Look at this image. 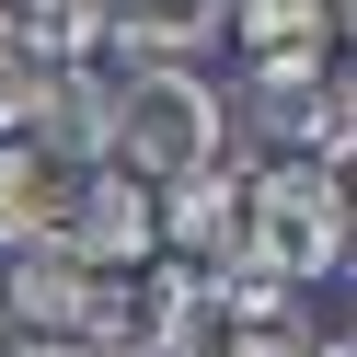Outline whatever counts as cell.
<instances>
[{"label": "cell", "instance_id": "3", "mask_svg": "<svg viewBox=\"0 0 357 357\" xmlns=\"http://www.w3.org/2000/svg\"><path fill=\"white\" fill-rule=\"evenodd\" d=\"M58 254H81L93 277H127V265H150L162 254V185H139V173H116V162H93L70 196H58Z\"/></svg>", "mask_w": 357, "mask_h": 357}, {"label": "cell", "instance_id": "5", "mask_svg": "<svg viewBox=\"0 0 357 357\" xmlns=\"http://www.w3.org/2000/svg\"><path fill=\"white\" fill-rule=\"evenodd\" d=\"M231 35H242V70L311 81V70H323V47H334V12H323V0H242Z\"/></svg>", "mask_w": 357, "mask_h": 357}, {"label": "cell", "instance_id": "12", "mask_svg": "<svg viewBox=\"0 0 357 357\" xmlns=\"http://www.w3.org/2000/svg\"><path fill=\"white\" fill-rule=\"evenodd\" d=\"M219 357H311V346H300L288 323H231V334H219Z\"/></svg>", "mask_w": 357, "mask_h": 357}, {"label": "cell", "instance_id": "1", "mask_svg": "<svg viewBox=\"0 0 357 357\" xmlns=\"http://www.w3.org/2000/svg\"><path fill=\"white\" fill-rule=\"evenodd\" d=\"M219 139H231V116H219V93L185 70V58H139V70L116 81V139H104L116 173L185 185L196 162H219Z\"/></svg>", "mask_w": 357, "mask_h": 357}, {"label": "cell", "instance_id": "11", "mask_svg": "<svg viewBox=\"0 0 357 357\" xmlns=\"http://www.w3.org/2000/svg\"><path fill=\"white\" fill-rule=\"evenodd\" d=\"M35 104H47V58H35V35L0 12V139H24Z\"/></svg>", "mask_w": 357, "mask_h": 357}, {"label": "cell", "instance_id": "13", "mask_svg": "<svg viewBox=\"0 0 357 357\" xmlns=\"http://www.w3.org/2000/svg\"><path fill=\"white\" fill-rule=\"evenodd\" d=\"M311 162H323V185H334V208L357 219V139H323V150H311Z\"/></svg>", "mask_w": 357, "mask_h": 357}, {"label": "cell", "instance_id": "16", "mask_svg": "<svg viewBox=\"0 0 357 357\" xmlns=\"http://www.w3.org/2000/svg\"><path fill=\"white\" fill-rule=\"evenodd\" d=\"M311 357H357V346H311Z\"/></svg>", "mask_w": 357, "mask_h": 357}, {"label": "cell", "instance_id": "15", "mask_svg": "<svg viewBox=\"0 0 357 357\" xmlns=\"http://www.w3.org/2000/svg\"><path fill=\"white\" fill-rule=\"evenodd\" d=\"M323 12H334V24H346V35H357V0H323Z\"/></svg>", "mask_w": 357, "mask_h": 357}, {"label": "cell", "instance_id": "8", "mask_svg": "<svg viewBox=\"0 0 357 357\" xmlns=\"http://www.w3.org/2000/svg\"><path fill=\"white\" fill-rule=\"evenodd\" d=\"M58 196H70V173L47 162L35 139H0V254H24V242L58 231Z\"/></svg>", "mask_w": 357, "mask_h": 357}, {"label": "cell", "instance_id": "7", "mask_svg": "<svg viewBox=\"0 0 357 357\" xmlns=\"http://www.w3.org/2000/svg\"><path fill=\"white\" fill-rule=\"evenodd\" d=\"M81 300H93V265L81 254H58V242L12 254V323L24 334H81Z\"/></svg>", "mask_w": 357, "mask_h": 357}, {"label": "cell", "instance_id": "14", "mask_svg": "<svg viewBox=\"0 0 357 357\" xmlns=\"http://www.w3.org/2000/svg\"><path fill=\"white\" fill-rule=\"evenodd\" d=\"M0 357H104V346H81V334H12Z\"/></svg>", "mask_w": 357, "mask_h": 357}, {"label": "cell", "instance_id": "2", "mask_svg": "<svg viewBox=\"0 0 357 357\" xmlns=\"http://www.w3.org/2000/svg\"><path fill=\"white\" fill-rule=\"evenodd\" d=\"M346 242H357V219L334 208L323 162H265V173H254V208H242V265H265L277 288H311V277H334V265H346Z\"/></svg>", "mask_w": 357, "mask_h": 357}, {"label": "cell", "instance_id": "4", "mask_svg": "<svg viewBox=\"0 0 357 357\" xmlns=\"http://www.w3.org/2000/svg\"><path fill=\"white\" fill-rule=\"evenodd\" d=\"M242 208H254V173L196 162L185 185H162V242L185 265H242Z\"/></svg>", "mask_w": 357, "mask_h": 357}, {"label": "cell", "instance_id": "9", "mask_svg": "<svg viewBox=\"0 0 357 357\" xmlns=\"http://www.w3.org/2000/svg\"><path fill=\"white\" fill-rule=\"evenodd\" d=\"M0 12L35 35V58H47V70H81V58L116 47V0H0Z\"/></svg>", "mask_w": 357, "mask_h": 357}, {"label": "cell", "instance_id": "10", "mask_svg": "<svg viewBox=\"0 0 357 357\" xmlns=\"http://www.w3.org/2000/svg\"><path fill=\"white\" fill-rule=\"evenodd\" d=\"M231 24V0H116V47L127 58H196Z\"/></svg>", "mask_w": 357, "mask_h": 357}, {"label": "cell", "instance_id": "6", "mask_svg": "<svg viewBox=\"0 0 357 357\" xmlns=\"http://www.w3.org/2000/svg\"><path fill=\"white\" fill-rule=\"evenodd\" d=\"M47 162H104V139H116V81L81 58V70H47V104H35V127H24Z\"/></svg>", "mask_w": 357, "mask_h": 357}]
</instances>
